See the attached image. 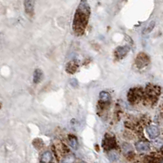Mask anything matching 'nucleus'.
<instances>
[{
    "mask_svg": "<svg viewBox=\"0 0 163 163\" xmlns=\"http://www.w3.org/2000/svg\"><path fill=\"white\" fill-rule=\"evenodd\" d=\"M75 156L73 154H68L63 157L61 163H74Z\"/></svg>",
    "mask_w": 163,
    "mask_h": 163,
    "instance_id": "16",
    "label": "nucleus"
},
{
    "mask_svg": "<svg viewBox=\"0 0 163 163\" xmlns=\"http://www.w3.org/2000/svg\"><path fill=\"white\" fill-rule=\"evenodd\" d=\"M42 77H43V73L40 68H37L33 72V82L35 84L39 83L40 82L42 81Z\"/></svg>",
    "mask_w": 163,
    "mask_h": 163,
    "instance_id": "13",
    "label": "nucleus"
},
{
    "mask_svg": "<svg viewBox=\"0 0 163 163\" xmlns=\"http://www.w3.org/2000/svg\"><path fill=\"white\" fill-rule=\"evenodd\" d=\"M135 148L139 152H147L150 149V143L146 140L139 141L135 143Z\"/></svg>",
    "mask_w": 163,
    "mask_h": 163,
    "instance_id": "11",
    "label": "nucleus"
},
{
    "mask_svg": "<svg viewBox=\"0 0 163 163\" xmlns=\"http://www.w3.org/2000/svg\"><path fill=\"white\" fill-rule=\"evenodd\" d=\"M154 26H155V21H151V22L148 24V26L146 27L145 31H144V33H149V32H151V31L153 29Z\"/></svg>",
    "mask_w": 163,
    "mask_h": 163,
    "instance_id": "17",
    "label": "nucleus"
},
{
    "mask_svg": "<svg viewBox=\"0 0 163 163\" xmlns=\"http://www.w3.org/2000/svg\"><path fill=\"white\" fill-rule=\"evenodd\" d=\"M144 90L140 87H134L129 90L127 94V99L131 104H136L143 99Z\"/></svg>",
    "mask_w": 163,
    "mask_h": 163,
    "instance_id": "3",
    "label": "nucleus"
},
{
    "mask_svg": "<svg viewBox=\"0 0 163 163\" xmlns=\"http://www.w3.org/2000/svg\"><path fill=\"white\" fill-rule=\"evenodd\" d=\"M161 94V88L156 85L148 84L144 90L143 102L148 105H153L156 103Z\"/></svg>",
    "mask_w": 163,
    "mask_h": 163,
    "instance_id": "2",
    "label": "nucleus"
},
{
    "mask_svg": "<svg viewBox=\"0 0 163 163\" xmlns=\"http://www.w3.org/2000/svg\"><path fill=\"white\" fill-rule=\"evenodd\" d=\"M68 141L69 145L73 148V149H77V145H78V142H77V137L73 135V134H69L68 137Z\"/></svg>",
    "mask_w": 163,
    "mask_h": 163,
    "instance_id": "15",
    "label": "nucleus"
},
{
    "mask_svg": "<svg viewBox=\"0 0 163 163\" xmlns=\"http://www.w3.org/2000/svg\"><path fill=\"white\" fill-rule=\"evenodd\" d=\"M40 160L42 163H51L52 161V154L49 151H46L42 153Z\"/></svg>",
    "mask_w": 163,
    "mask_h": 163,
    "instance_id": "14",
    "label": "nucleus"
},
{
    "mask_svg": "<svg viewBox=\"0 0 163 163\" xmlns=\"http://www.w3.org/2000/svg\"><path fill=\"white\" fill-rule=\"evenodd\" d=\"M24 7L25 13L32 16L34 11V0H24Z\"/></svg>",
    "mask_w": 163,
    "mask_h": 163,
    "instance_id": "10",
    "label": "nucleus"
},
{
    "mask_svg": "<svg viewBox=\"0 0 163 163\" xmlns=\"http://www.w3.org/2000/svg\"><path fill=\"white\" fill-rule=\"evenodd\" d=\"M146 131H147V134H148L150 139H155L160 134L159 128L156 126H155V125H149V126H147Z\"/></svg>",
    "mask_w": 163,
    "mask_h": 163,
    "instance_id": "9",
    "label": "nucleus"
},
{
    "mask_svg": "<svg viewBox=\"0 0 163 163\" xmlns=\"http://www.w3.org/2000/svg\"><path fill=\"white\" fill-rule=\"evenodd\" d=\"M161 163H163V161H162V162H161Z\"/></svg>",
    "mask_w": 163,
    "mask_h": 163,
    "instance_id": "20",
    "label": "nucleus"
},
{
    "mask_svg": "<svg viewBox=\"0 0 163 163\" xmlns=\"http://www.w3.org/2000/svg\"><path fill=\"white\" fill-rule=\"evenodd\" d=\"M99 102L100 103H105V104H110L111 101V96L109 95V93L107 92V91H101L99 93Z\"/></svg>",
    "mask_w": 163,
    "mask_h": 163,
    "instance_id": "12",
    "label": "nucleus"
},
{
    "mask_svg": "<svg viewBox=\"0 0 163 163\" xmlns=\"http://www.w3.org/2000/svg\"><path fill=\"white\" fill-rule=\"evenodd\" d=\"M161 153L163 155V146L161 147Z\"/></svg>",
    "mask_w": 163,
    "mask_h": 163,
    "instance_id": "19",
    "label": "nucleus"
},
{
    "mask_svg": "<svg viewBox=\"0 0 163 163\" xmlns=\"http://www.w3.org/2000/svg\"><path fill=\"white\" fill-rule=\"evenodd\" d=\"M150 63V58L146 53L139 52L136 55L135 59H134V64L135 67L139 69L145 68L147 65H148Z\"/></svg>",
    "mask_w": 163,
    "mask_h": 163,
    "instance_id": "5",
    "label": "nucleus"
},
{
    "mask_svg": "<svg viewBox=\"0 0 163 163\" xmlns=\"http://www.w3.org/2000/svg\"><path fill=\"white\" fill-rule=\"evenodd\" d=\"M78 67H79V62L77 61V59H73L67 63L65 70L69 74H73L75 72H77Z\"/></svg>",
    "mask_w": 163,
    "mask_h": 163,
    "instance_id": "8",
    "label": "nucleus"
},
{
    "mask_svg": "<svg viewBox=\"0 0 163 163\" xmlns=\"http://www.w3.org/2000/svg\"><path fill=\"white\" fill-rule=\"evenodd\" d=\"M70 82H70L71 85L74 86V87H76V86H77V80H76V79L73 78V79H72V80H70Z\"/></svg>",
    "mask_w": 163,
    "mask_h": 163,
    "instance_id": "18",
    "label": "nucleus"
},
{
    "mask_svg": "<svg viewBox=\"0 0 163 163\" xmlns=\"http://www.w3.org/2000/svg\"><path fill=\"white\" fill-rule=\"evenodd\" d=\"M163 161L162 156L156 153H152L150 155H147L143 158L144 163H161Z\"/></svg>",
    "mask_w": 163,
    "mask_h": 163,
    "instance_id": "7",
    "label": "nucleus"
},
{
    "mask_svg": "<svg viewBox=\"0 0 163 163\" xmlns=\"http://www.w3.org/2000/svg\"><path fill=\"white\" fill-rule=\"evenodd\" d=\"M90 9L86 0H81L75 11L73 21V29L77 36L82 35L88 24Z\"/></svg>",
    "mask_w": 163,
    "mask_h": 163,
    "instance_id": "1",
    "label": "nucleus"
},
{
    "mask_svg": "<svg viewBox=\"0 0 163 163\" xmlns=\"http://www.w3.org/2000/svg\"><path fill=\"white\" fill-rule=\"evenodd\" d=\"M102 147L104 151H107V152L113 149H117L118 148L115 137L109 134H106L104 135L103 141H102Z\"/></svg>",
    "mask_w": 163,
    "mask_h": 163,
    "instance_id": "4",
    "label": "nucleus"
},
{
    "mask_svg": "<svg viewBox=\"0 0 163 163\" xmlns=\"http://www.w3.org/2000/svg\"><path fill=\"white\" fill-rule=\"evenodd\" d=\"M130 51V47L128 46H118L114 51V56L116 59H120L125 57L128 52Z\"/></svg>",
    "mask_w": 163,
    "mask_h": 163,
    "instance_id": "6",
    "label": "nucleus"
}]
</instances>
